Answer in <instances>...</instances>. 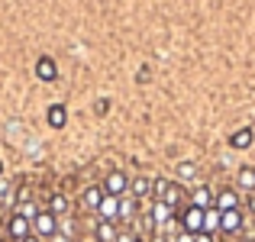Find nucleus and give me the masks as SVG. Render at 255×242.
Instances as JSON below:
<instances>
[{
  "instance_id": "25",
  "label": "nucleus",
  "mask_w": 255,
  "mask_h": 242,
  "mask_svg": "<svg viewBox=\"0 0 255 242\" xmlns=\"http://www.w3.org/2000/svg\"><path fill=\"white\" fill-rule=\"evenodd\" d=\"M194 242H213V236H210V233H197V236H194Z\"/></svg>"
},
{
  "instance_id": "7",
  "label": "nucleus",
  "mask_w": 255,
  "mask_h": 242,
  "mask_svg": "<svg viewBox=\"0 0 255 242\" xmlns=\"http://www.w3.org/2000/svg\"><path fill=\"white\" fill-rule=\"evenodd\" d=\"M213 200H217V194H213L207 184L194 187V194H191V204H194V207H200V210H210V207H213Z\"/></svg>"
},
{
  "instance_id": "17",
  "label": "nucleus",
  "mask_w": 255,
  "mask_h": 242,
  "mask_svg": "<svg viewBox=\"0 0 255 242\" xmlns=\"http://www.w3.org/2000/svg\"><path fill=\"white\" fill-rule=\"evenodd\" d=\"M220 220H223V213L217 210V207H210V210H204V233H217L220 230Z\"/></svg>"
},
{
  "instance_id": "10",
  "label": "nucleus",
  "mask_w": 255,
  "mask_h": 242,
  "mask_svg": "<svg viewBox=\"0 0 255 242\" xmlns=\"http://www.w3.org/2000/svg\"><path fill=\"white\" fill-rule=\"evenodd\" d=\"M97 213H100V220H110V223H117V220H120V197H110V194H107L104 204L97 207Z\"/></svg>"
},
{
  "instance_id": "16",
  "label": "nucleus",
  "mask_w": 255,
  "mask_h": 242,
  "mask_svg": "<svg viewBox=\"0 0 255 242\" xmlns=\"http://www.w3.org/2000/svg\"><path fill=\"white\" fill-rule=\"evenodd\" d=\"M65 123H68V110H65L62 104L49 107V126H52V129H62Z\"/></svg>"
},
{
  "instance_id": "11",
  "label": "nucleus",
  "mask_w": 255,
  "mask_h": 242,
  "mask_svg": "<svg viewBox=\"0 0 255 242\" xmlns=\"http://www.w3.org/2000/svg\"><path fill=\"white\" fill-rule=\"evenodd\" d=\"M120 236V230H117V223H110V220H100L97 226H94V239L97 242H117Z\"/></svg>"
},
{
  "instance_id": "20",
  "label": "nucleus",
  "mask_w": 255,
  "mask_h": 242,
  "mask_svg": "<svg viewBox=\"0 0 255 242\" xmlns=\"http://www.w3.org/2000/svg\"><path fill=\"white\" fill-rule=\"evenodd\" d=\"M162 200L174 210V207H178L181 200H184V191H181V184H168V191H165V197H162Z\"/></svg>"
},
{
  "instance_id": "12",
  "label": "nucleus",
  "mask_w": 255,
  "mask_h": 242,
  "mask_svg": "<svg viewBox=\"0 0 255 242\" xmlns=\"http://www.w3.org/2000/svg\"><path fill=\"white\" fill-rule=\"evenodd\" d=\"M36 78H39V81H55V78H58V68H55V62H52L49 55H42V58L36 62Z\"/></svg>"
},
{
  "instance_id": "2",
  "label": "nucleus",
  "mask_w": 255,
  "mask_h": 242,
  "mask_svg": "<svg viewBox=\"0 0 255 242\" xmlns=\"http://www.w3.org/2000/svg\"><path fill=\"white\" fill-rule=\"evenodd\" d=\"M181 230L184 233H194V236H197V233H204V210H200V207H194V204H187L184 210H181Z\"/></svg>"
},
{
  "instance_id": "28",
  "label": "nucleus",
  "mask_w": 255,
  "mask_h": 242,
  "mask_svg": "<svg viewBox=\"0 0 255 242\" xmlns=\"http://www.w3.org/2000/svg\"><path fill=\"white\" fill-rule=\"evenodd\" d=\"M136 242H145V239H136Z\"/></svg>"
},
{
  "instance_id": "29",
  "label": "nucleus",
  "mask_w": 255,
  "mask_h": 242,
  "mask_svg": "<svg viewBox=\"0 0 255 242\" xmlns=\"http://www.w3.org/2000/svg\"><path fill=\"white\" fill-rule=\"evenodd\" d=\"M0 171H3V165H0Z\"/></svg>"
},
{
  "instance_id": "22",
  "label": "nucleus",
  "mask_w": 255,
  "mask_h": 242,
  "mask_svg": "<svg viewBox=\"0 0 255 242\" xmlns=\"http://www.w3.org/2000/svg\"><path fill=\"white\" fill-rule=\"evenodd\" d=\"M178 178L181 181H194L197 178V165H194V161H181L178 165Z\"/></svg>"
},
{
  "instance_id": "19",
  "label": "nucleus",
  "mask_w": 255,
  "mask_h": 242,
  "mask_svg": "<svg viewBox=\"0 0 255 242\" xmlns=\"http://www.w3.org/2000/svg\"><path fill=\"white\" fill-rule=\"evenodd\" d=\"M45 210H52L55 217L68 213V197H65V194H52V197H49V207H45Z\"/></svg>"
},
{
  "instance_id": "32",
  "label": "nucleus",
  "mask_w": 255,
  "mask_h": 242,
  "mask_svg": "<svg viewBox=\"0 0 255 242\" xmlns=\"http://www.w3.org/2000/svg\"><path fill=\"white\" fill-rule=\"evenodd\" d=\"M252 242H255V239H252Z\"/></svg>"
},
{
  "instance_id": "13",
  "label": "nucleus",
  "mask_w": 255,
  "mask_h": 242,
  "mask_svg": "<svg viewBox=\"0 0 255 242\" xmlns=\"http://www.w3.org/2000/svg\"><path fill=\"white\" fill-rule=\"evenodd\" d=\"M149 194H152V181L145 178V174H139V178L129 181V197L142 200V197H149Z\"/></svg>"
},
{
  "instance_id": "15",
  "label": "nucleus",
  "mask_w": 255,
  "mask_h": 242,
  "mask_svg": "<svg viewBox=\"0 0 255 242\" xmlns=\"http://www.w3.org/2000/svg\"><path fill=\"white\" fill-rule=\"evenodd\" d=\"M236 184L243 187V191L255 194V168H252V165H243V168H239V174H236Z\"/></svg>"
},
{
  "instance_id": "30",
  "label": "nucleus",
  "mask_w": 255,
  "mask_h": 242,
  "mask_svg": "<svg viewBox=\"0 0 255 242\" xmlns=\"http://www.w3.org/2000/svg\"><path fill=\"white\" fill-rule=\"evenodd\" d=\"M71 242H78V239H71Z\"/></svg>"
},
{
  "instance_id": "31",
  "label": "nucleus",
  "mask_w": 255,
  "mask_h": 242,
  "mask_svg": "<svg viewBox=\"0 0 255 242\" xmlns=\"http://www.w3.org/2000/svg\"><path fill=\"white\" fill-rule=\"evenodd\" d=\"M94 242H97V239H94Z\"/></svg>"
},
{
  "instance_id": "8",
  "label": "nucleus",
  "mask_w": 255,
  "mask_h": 242,
  "mask_svg": "<svg viewBox=\"0 0 255 242\" xmlns=\"http://www.w3.org/2000/svg\"><path fill=\"white\" fill-rule=\"evenodd\" d=\"M243 230V210H226L223 213V220H220V233H239Z\"/></svg>"
},
{
  "instance_id": "27",
  "label": "nucleus",
  "mask_w": 255,
  "mask_h": 242,
  "mask_svg": "<svg viewBox=\"0 0 255 242\" xmlns=\"http://www.w3.org/2000/svg\"><path fill=\"white\" fill-rule=\"evenodd\" d=\"M23 242H42V239H39V236H29V239H23Z\"/></svg>"
},
{
  "instance_id": "23",
  "label": "nucleus",
  "mask_w": 255,
  "mask_h": 242,
  "mask_svg": "<svg viewBox=\"0 0 255 242\" xmlns=\"http://www.w3.org/2000/svg\"><path fill=\"white\" fill-rule=\"evenodd\" d=\"M136 239H139V236H136L132 230H123V233L117 236V242H136Z\"/></svg>"
},
{
  "instance_id": "5",
  "label": "nucleus",
  "mask_w": 255,
  "mask_h": 242,
  "mask_svg": "<svg viewBox=\"0 0 255 242\" xmlns=\"http://www.w3.org/2000/svg\"><path fill=\"white\" fill-rule=\"evenodd\" d=\"M213 207H217L220 213H226V210H239V194L233 191V187H223V191L217 194V200H213Z\"/></svg>"
},
{
  "instance_id": "9",
  "label": "nucleus",
  "mask_w": 255,
  "mask_h": 242,
  "mask_svg": "<svg viewBox=\"0 0 255 242\" xmlns=\"http://www.w3.org/2000/svg\"><path fill=\"white\" fill-rule=\"evenodd\" d=\"M104 197H107L104 184H94V187H84V197H81V204L87 207V210H97V207L104 204Z\"/></svg>"
},
{
  "instance_id": "6",
  "label": "nucleus",
  "mask_w": 255,
  "mask_h": 242,
  "mask_svg": "<svg viewBox=\"0 0 255 242\" xmlns=\"http://www.w3.org/2000/svg\"><path fill=\"white\" fill-rule=\"evenodd\" d=\"M149 217H152V223L155 226H165L168 220H174V210L165 200H152V207H149Z\"/></svg>"
},
{
  "instance_id": "3",
  "label": "nucleus",
  "mask_w": 255,
  "mask_h": 242,
  "mask_svg": "<svg viewBox=\"0 0 255 242\" xmlns=\"http://www.w3.org/2000/svg\"><path fill=\"white\" fill-rule=\"evenodd\" d=\"M6 236H10L13 242L29 239V236H32V220H26V217H19V213H13V217L6 220Z\"/></svg>"
},
{
  "instance_id": "1",
  "label": "nucleus",
  "mask_w": 255,
  "mask_h": 242,
  "mask_svg": "<svg viewBox=\"0 0 255 242\" xmlns=\"http://www.w3.org/2000/svg\"><path fill=\"white\" fill-rule=\"evenodd\" d=\"M32 236H39V239L58 236V217H55V213H52V210H39L36 220H32Z\"/></svg>"
},
{
  "instance_id": "21",
  "label": "nucleus",
  "mask_w": 255,
  "mask_h": 242,
  "mask_svg": "<svg viewBox=\"0 0 255 242\" xmlns=\"http://www.w3.org/2000/svg\"><path fill=\"white\" fill-rule=\"evenodd\" d=\"M13 213H19V217H26V220H36L39 207L32 204V200H19V204H16V210H13Z\"/></svg>"
},
{
  "instance_id": "14",
  "label": "nucleus",
  "mask_w": 255,
  "mask_h": 242,
  "mask_svg": "<svg viewBox=\"0 0 255 242\" xmlns=\"http://www.w3.org/2000/svg\"><path fill=\"white\" fill-rule=\"evenodd\" d=\"M252 142H255V132L249 129V126H243V129H236V132L230 136V145H233V149H239V152L249 149Z\"/></svg>"
},
{
  "instance_id": "18",
  "label": "nucleus",
  "mask_w": 255,
  "mask_h": 242,
  "mask_svg": "<svg viewBox=\"0 0 255 242\" xmlns=\"http://www.w3.org/2000/svg\"><path fill=\"white\" fill-rule=\"evenodd\" d=\"M136 210H139V200L136 197H129V194L120 197V220H132V217H136Z\"/></svg>"
},
{
  "instance_id": "24",
  "label": "nucleus",
  "mask_w": 255,
  "mask_h": 242,
  "mask_svg": "<svg viewBox=\"0 0 255 242\" xmlns=\"http://www.w3.org/2000/svg\"><path fill=\"white\" fill-rule=\"evenodd\" d=\"M174 242H194V233H184V230H181L178 236H174Z\"/></svg>"
},
{
  "instance_id": "26",
  "label": "nucleus",
  "mask_w": 255,
  "mask_h": 242,
  "mask_svg": "<svg viewBox=\"0 0 255 242\" xmlns=\"http://www.w3.org/2000/svg\"><path fill=\"white\" fill-rule=\"evenodd\" d=\"M249 210L255 213V194H249Z\"/></svg>"
},
{
  "instance_id": "4",
  "label": "nucleus",
  "mask_w": 255,
  "mask_h": 242,
  "mask_svg": "<svg viewBox=\"0 0 255 242\" xmlns=\"http://www.w3.org/2000/svg\"><path fill=\"white\" fill-rule=\"evenodd\" d=\"M104 191L110 194V197H126V194H129V178H126L123 171H110L104 178Z\"/></svg>"
}]
</instances>
